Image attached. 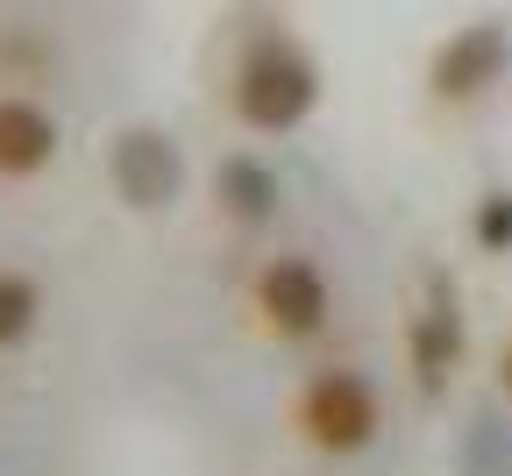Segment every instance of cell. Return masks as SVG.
I'll return each instance as SVG.
<instances>
[{
	"label": "cell",
	"mask_w": 512,
	"mask_h": 476,
	"mask_svg": "<svg viewBox=\"0 0 512 476\" xmlns=\"http://www.w3.org/2000/svg\"><path fill=\"white\" fill-rule=\"evenodd\" d=\"M320 107V72H313V57L285 36H256L249 57H242V72H235V114L256 128V135H285L299 128L306 114Z\"/></svg>",
	"instance_id": "cell-1"
},
{
	"label": "cell",
	"mask_w": 512,
	"mask_h": 476,
	"mask_svg": "<svg viewBox=\"0 0 512 476\" xmlns=\"http://www.w3.org/2000/svg\"><path fill=\"white\" fill-rule=\"evenodd\" d=\"M299 427L320 455H363L377 441V391L356 370H320L299 391Z\"/></svg>",
	"instance_id": "cell-2"
},
{
	"label": "cell",
	"mask_w": 512,
	"mask_h": 476,
	"mask_svg": "<svg viewBox=\"0 0 512 476\" xmlns=\"http://www.w3.org/2000/svg\"><path fill=\"white\" fill-rule=\"evenodd\" d=\"M107 178L121 192V207L164 214V207H178V192H185V157H178V143L164 128H121L114 150H107Z\"/></svg>",
	"instance_id": "cell-3"
},
{
	"label": "cell",
	"mask_w": 512,
	"mask_h": 476,
	"mask_svg": "<svg viewBox=\"0 0 512 476\" xmlns=\"http://www.w3.org/2000/svg\"><path fill=\"white\" fill-rule=\"evenodd\" d=\"M505 64H512V36H505V22L484 15V22L456 29L427 57V93L448 100V107H463V100H477V93H491L505 79Z\"/></svg>",
	"instance_id": "cell-4"
},
{
	"label": "cell",
	"mask_w": 512,
	"mask_h": 476,
	"mask_svg": "<svg viewBox=\"0 0 512 476\" xmlns=\"http://www.w3.org/2000/svg\"><path fill=\"white\" fill-rule=\"evenodd\" d=\"M256 313H264L271 334L306 342V334L328 327V278H320L306 256H271L256 270Z\"/></svg>",
	"instance_id": "cell-5"
},
{
	"label": "cell",
	"mask_w": 512,
	"mask_h": 476,
	"mask_svg": "<svg viewBox=\"0 0 512 476\" xmlns=\"http://www.w3.org/2000/svg\"><path fill=\"white\" fill-rule=\"evenodd\" d=\"M413 384L427 391V398H441L448 391V377H456V363H463V306H456V285H427V306L413 313Z\"/></svg>",
	"instance_id": "cell-6"
},
{
	"label": "cell",
	"mask_w": 512,
	"mask_h": 476,
	"mask_svg": "<svg viewBox=\"0 0 512 476\" xmlns=\"http://www.w3.org/2000/svg\"><path fill=\"white\" fill-rule=\"evenodd\" d=\"M50 157H57V121L36 100L8 93L0 100V178H36Z\"/></svg>",
	"instance_id": "cell-7"
},
{
	"label": "cell",
	"mask_w": 512,
	"mask_h": 476,
	"mask_svg": "<svg viewBox=\"0 0 512 476\" xmlns=\"http://www.w3.org/2000/svg\"><path fill=\"white\" fill-rule=\"evenodd\" d=\"M214 192H221V207H228L242 228H264V221L278 214V178L256 164V157H221Z\"/></svg>",
	"instance_id": "cell-8"
},
{
	"label": "cell",
	"mask_w": 512,
	"mask_h": 476,
	"mask_svg": "<svg viewBox=\"0 0 512 476\" xmlns=\"http://www.w3.org/2000/svg\"><path fill=\"white\" fill-rule=\"evenodd\" d=\"M36 313H43L36 285L22 278V270H0V349H15V342H29V327H36Z\"/></svg>",
	"instance_id": "cell-9"
},
{
	"label": "cell",
	"mask_w": 512,
	"mask_h": 476,
	"mask_svg": "<svg viewBox=\"0 0 512 476\" xmlns=\"http://www.w3.org/2000/svg\"><path fill=\"white\" fill-rule=\"evenodd\" d=\"M477 249L484 256H512V185L477 199Z\"/></svg>",
	"instance_id": "cell-10"
},
{
	"label": "cell",
	"mask_w": 512,
	"mask_h": 476,
	"mask_svg": "<svg viewBox=\"0 0 512 476\" xmlns=\"http://www.w3.org/2000/svg\"><path fill=\"white\" fill-rule=\"evenodd\" d=\"M498 391L512 398V334H505V349H498Z\"/></svg>",
	"instance_id": "cell-11"
}]
</instances>
